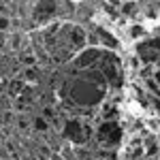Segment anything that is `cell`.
Returning a JSON list of instances; mask_svg holds the SVG:
<instances>
[{
    "label": "cell",
    "mask_w": 160,
    "mask_h": 160,
    "mask_svg": "<svg viewBox=\"0 0 160 160\" xmlns=\"http://www.w3.org/2000/svg\"><path fill=\"white\" fill-rule=\"evenodd\" d=\"M118 128L113 126V124H109V126H102L100 128V139H118Z\"/></svg>",
    "instance_id": "obj_1"
},
{
    "label": "cell",
    "mask_w": 160,
    "mask_h": 160,
    "mask_svg": "<svg viewBox=\"0 0 160 160\" xmlns=\"http://www.w3.org/2000/svg\"><path fill=\"white\" fill-rule=\"evenodd\" d=\"M79 130H81V128H79V124H68V126H66V132H68V137H71V139H77V141H81V139H83V137L79 135Z\"/></svg>",
    "instance_id": "obj_2"
}]
</instances>
